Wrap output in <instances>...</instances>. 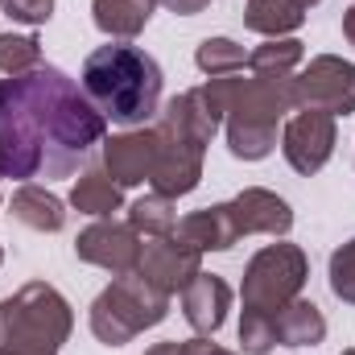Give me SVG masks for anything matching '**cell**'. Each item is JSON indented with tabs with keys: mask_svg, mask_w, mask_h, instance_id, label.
<instances>
[{
	"mask_svg": "<svg viewBox=\"0 0 355 355\" xmlns=\"http://www.w3.org/2000/svg\"><path fill=\"white\" fill-rule=\"evenodd\" d=\"M107 120L87 91L58 67L0 79V178H67L91 145H103Z\"/></svg>",
	"mask_w": 355,
	"mask_h": 355,
	"instance_id": "obj_1",
	"label": "cell"
},
{
	"mask_svg": "<svg viewBox=\"0 0 355 355\" xmlns=\"http://www.w3.org/2000/svg\"><path fill=\"white\" fill-rule=\"evenodd\" d=\"M83 91L103 120L137 128L149 124L162 107V67L153 54L128 42L99 46L83 62Z\"/></svg>",
	"mask_w": 355,
	"mask_h": 355,
	"instance_id": "obj_2",
	"label": "cell"
},
{
	"mask_svg": "<svg viewBox=\"0 0 355 355\" xmlns=\"http://www.w3.org/2000/svg\"><path fill=\"white\" fill-rule=\"evenodd\" d=\"M71 327V302L46 281H29L12 297H0V355H58Z\"/></svg>",
	"mask_w": 355,
	"mask_h": 355,
	"instance_id": "obj_3",
	"label": "cell"
},
{
	"mask_svg": "<svg viewBox=\"0 0 355 355\" xmlns=\"http://www.w3.org/2000/svg\"><path fill=\"white\" fill-rule=\"evenodd\" d=\"M285 112H293V75L289 79H265L252 75L236 83L232 107L223 116L227 128V149L240 162H261L277 145V124L285 120Z\"/></svg>",
	"mask_w": 355,
	"mask_h": 355,
	"instance_id": "obj_4",
	"label": "cell"
},
{
	"mask_svg": "<svg viewBox=\"0 0 355 355\" xmlns=\"http://www.w3.org/2000/svg\"><path fill=\"white\" fill-rule=\"evenodd\" d=\"M166 314H170V297L153 289L141 272H124L112 277V285L91 302V335L103 347H124L137 335L166 322Z\"/></svg>",
	"mask_w": 355,
	"mask_h": 355,
	"instance_id": "obj_5",
	"label": "cell"
},
{
	"mask_svg": "<svg viewBox=\"0 0 355 355\" xmlns=\"http://www.w3.org/2000/svg\"><path fill=\"white\" fill-rule=\"evenodd\" d=\"M306 277H310V261H306V252L297 244H268L244 268L240 302H244V310L272 318L293 297H302Z\"/></svg>",
	"mask_w": 355,
	"mask_h": 355,
	"instance_id": "obj_6",
	"label": "cell"
},
{
	"mask_svg": "<svg viewBox=\"0 0 355 355\" xmlns=\"http://www.w3.org/2000/svg\"><path fill=\"white\" fill-rule=\"evenodd\" d=\"M293 107L306 112H327V116H347L355 112V62L318 54L293 75Z\"/></svg>",
	"mask_w": 355,
	"mask_h": 355,
	"instance_id": "obj_7",
	"label": "cell"
},
{
	"mask_svg": "<svg viewBox=\"0 0 355 355\" xmlns=\"http://www.w3.org/2000/svg\"><path fill=\"white\" fill-rule=\"evenodd\" d=\"M335 141H339V124H335V116L297 107V116H289V120H285L281 153H285V162H289L297 174L310 178V174H318V170L331 162Z\"/></svg>",
	"mask_w": 355,
	"mask_h": 355,
	"instance_id": "obj_8",
	"label": "cell"
},
{
	"mask_svg": "<svg viewBox=\"0 0 355 355\" xmlns=\"http://www.w3.org/2000/svg\"><path fill=\"white\" fill-rule=\"evenodd\" d=\"M75 257L87 261L95 268H107L112 277H124V272H137L141 261V232L124 219H95L87 232H79L75 240Z\"/></svg>",
	"mask_w": 355,
	"mask_h": 355,
	"instance_id": "obj_9",
	"label": "cell"
},
{
	"mask_svg": "<svg viewBox=\"0 0 355 355\" xmlns=\"http://www.w3.org/2000/svg\"><path fill=\"white\" fill-rule=\"evenodd\" d=\"M137 272L162 289L166 297L182 293L198 272H202V252H194L190 244H182L178 236H157L149 244H141V261H137Z\"/></svg>",
	"mask_w": 355,
	"mask_h": 355,
	"instance_id": "obj_10",
	"label": "cell"
},
{
	"mask_svg": "<svg viewBox=\"0 0 355 355\" xmlns=\"http://www.w3.org/2000/svg\"><path fill=\"white\" fill-rule=\"evenodd\" d=\"M153 162H157V128H128V132L103 137V174L120 190L149 182Z\"/></svg>",
	"mask_w": 355,
	"mask_h": 355,
	"instance_id": "obj_11",
	"label": "cell"
},
{
	"mask_svg": "<svg viewBox=\"0 0 355 355\" xmlns=\"http://www.w3.org/2000/svg\"><path fill=\"white\" fill-rule=\"evenodd\" d=\"M202 153L207 149H194V145L170 137L166 128H157V162H153V174H149L153 194H166V198L190 194L202 178Z\"/></svg>",
	"mask_w": 355,
	"mask_h": 355,
	"instance_id": "obj_12",
	"label": "cell"
},
{
	"mask_svg": "<svg viewBox=\"0 0 355 355\" xmlns=\"http://www.w3.org/2000/svg\"><path fill=\"white\" fill-rule=\"evenodd\" d=\"M227 215H232V227L236 236H285L293 227V211L281 194H272L265 186H248L240 190L232 202H227Z\"/></svg>",
	"mask_w": 355,
	"mask_h": 355,
	"instance_id": "obj_13",
	"label": "cell"
},
{
	"mask_svg": "<svg viewBox=\"0 0 355 355\" xmlns=\"http://www.w3.org/2000/svg\"><path fill=\"white\" fill-rule=\"evenodd\" d=\"M232 285L223 281V277H215V272H198L186 289H182V314H186V322L198 331V335H215L219 327H223V318H227V310H232Z\"/></svg>",
	"mask_w": 355,
	"mask_h": 355,
	"instance_id": "obj_14",
	"label": "cell"
},
{
	"mask_svg": "<svg viewBox=\"0 0 355 355\" xmlns=\"http://www.w3.org/2000/svg\"><path fill=\"white\" fill-rule=\"evenodd\" d=\"M157 128H166L170 137L186 141V145H194V149H207V145H211V137L219 132V120L207 112L202 95H198V87H194V91H182V95H174V99L162 107Z\"/></svg>",
	"mask_w": 355,
	"mask_h": 355,
	"instance_id": "obj_15",
	"label": "cell"
},
{
	"mask_svg": "<svg viewBox=\"0 0 355 355\" xmlns=\"http://www.w3.org/2000/svg\"><path fill=\"white\" fill-rule=\"evenodd\" d=\"M174 236L182 240V244H190L194 252H227V248L240 240V236H236V227H232L227 202L182 215V219H178V227H174Z\"/></svg>",
	"mask_w": 355,
	"mask_h": 355,
	"instance_id": "obj_16",
	"label": "cell"
},
{
	"mask_svg": "<svg viewBox=\"0 0 355 355\" xmlns=\"http://www.w3.org/2000/svg\"><path fill=\"white\" fill-rule=\"evenodd\" d=\"M272 331H277V347H314L327 339V318L314 302L293 297L285 310L272 314Z\"/></svg>",
	"mask_w": 355,
	"mask_h": 355,
	"instance_id": "obj_17",
	"label": "cell"
},
{
	"mask_svg": "<svg viewBox=\"0 0 355 355\" xmlns=\"http://www.w3.org/2000/svg\"><path fill=\"white\" fill-rule=\"evenodd\" d=\"M8 211H12L17 223H25V227H33V232H62V227H67V207H62V198L50 194L46 186H33V182H25V186L12 194Z\"/></svg>",
	"mask_w": 355,
	"mask_h": 355,
	"instance_id": "obj_18",
	"label": "cell"
},
{
	"mask_svg": "<svg viewBox=\"0 0 355 355\" xmlns=\"http://www.w3.org/2000/svg\"><path fill=\"white\" fill-rule=\"evenodd\" d=\"M157 4H162V0H95V4H91V17H95V25H99L107 37L128 42V37H137V33L149 25V17H153Z\"/></svg>",
	"mask_w": 355,
	"mask_h": 355,
	"instance_id": "obj_19",
	"label": "cell"
},
{
	"mask_svg": "<svg viewBox=\"0 0 355 355\" xmlns=\"http://www.w3.org/2000/svg\"><path fill=\"white\" fill-rule=\"evenodd\" d=\"M124 202V190L103 174V170H87L71 186V207L79 215H95V219H112V211H120Z\"/></svg>",
	"mask_w": 355,
	"mask_h": 355,
	"instance_id": "obj_20",
	"label": "cell"
},
{
	"mask_svg": "<svg viewBox=\"0 0 355 355\" xmlns=\"http://www.w3.org/2000/svg\"><path fill=\"white\" fill-rule=\"evenodd\" d=\"M302 21L306 12L293 0H248L244 4V25L261 37H289Z\"/></svg>",
	"mask_w": 355,
	"mask_h": 355,
	"instance_id": "obj_21",
	"label": "cell"
},
{
	"mask_svg": "<svg viewBox=\"0 0 355 355\" xmlns=\"http://www.w3.org/2000/svg\"><path fill=\"white\" fill-rule=\"evenodd\" d=\"M302 58H306V46L297 37H265V46H257L248 54V71L265 75V79H289V75H297Z\"/></svg>",
	"mask_w": 355,
	"mask_h": 355,
	"instance_id": "obj_22",
	"label": "cell"
},
{
	"mask_svg": "<svg viewBox=\"0 0 355 355\" xmlns=\"http://www.w3.org/2000/svg\"><path fill=\"white\" fill-rule=\"evenodd\" d=\"M128 223L145 236V240H157V236H174L178 227V211H174V198L166 194H145L128 207Z\"/></svg>",
	"mask_w": 355,
	"mask_h": 355,
	"instance_id": "obj_23",
	"label": "cell"
},
{
	"mask_svg": "<svg viewBox=\"0 0 355 355\" xmlns=\"http://www.w3.org/2000/svg\"><path fill=\"white\" fill-rule=\"evenodd\" d=\"M194 62H198V71H202L207 79H215V75H240V71L248 67V54H244V46L232 42V37H207V42L194 50Z\"/></svg>",
	"mask_w": 355,
	"mask_h": 355,
	"instance_id": "obj_24",
	"label": "cell"
},
{
	"mask_svg": "<svg viewBox=\"0 0 355 355\" xmlns=\"http://www.w3.org/2000/svg\"><path fill=\"white\" fill-rule=\"evenodd\" d=\"M42 67V42L33 33H0V71L12 75H29Z\"/></svg>",
	"mask_w": 355,
	"mask_h": 355,
	"instance_id": "obj_25",
	"label": "cell"
},
{
	"mask_svg": "<svg viewBox=\"0 0 355 355\" xmlns=\"http://www.w3.org/2000/svg\"><path fill=\"white\" fill-rule=\"evenodd\" d=\"M240 347L244 355H268L277 347V331L268 314H252V310L240 314Z\"/></svg>",
	"mask_w": 355,
	"mask_h": 355,
	"instance_id": "obj_26",
	"label": "cell"
},
{
	"mask_svg": "<svg viewBox=\"0 0 355 355\" xmlns=\"http://www.w3.org/2000/svg\"><path fill=\"white\" fill-rule=\"evenodd\" d=\"M331 293L339 297V302H347L355 306V236L343 244V248H335V257H331Z\"/></svg>",
	"mask_w": 355,
	"mask_h": 355,
	"instance_id": "obj_27",
	"label": "cell"
},
{
	"mask_svg": "<svg viewBox=\"0 0 355 355\" xmlns=\"http://www.w3.org/2000/svg\"><path fill=\"white\" fill-rule=\"evenodd\" d=\"M0 8L21 25H46L54 17V0H0Z\"/></svg>",
	"mask_w": 355,
	"mask_h": 355,
	"instance_id": "obj_28",
	"label": "cell"
},
{
	"mask_svg": "<svg viewBox=\"0 0 355 355\" xmlns=\"http://www.w3.org/2000/svg\"><path fill=\"white\" fill-rule=\"evenodd\" d=\"M207 343H211L207 335H194V339H182V343L170 339V343H153L145 355H202L207 352Z\"/></svg>",
	"mask_w": 355,
	"mask_h": 355,
	"instance_id": "obj_29",
	"label": "cell"
},
{
	"mask_svg": "<svg viewBox=\"0 0 355 355\" xmlns=\"http://www.w3.org/2000/svg\"><path fill=\"white\" fill-rule=\"evenodd\" d=\"M162 4H166L170 12H178V17H198L211 0H162Z\"/></svg>",
	"mask_w": 355,
	"mask_h": 355,
	"instance_id": "obj_30",
	"label": "cell"
},
{
	"mask_svg": "<svg viewBox=\"0 0 355 355\" xmlns=\"http://www.w3.org/2000/svg\"><path fill=\"white\" fill-rule=\"evenodd\" d=\"M343 37H347V42L355 46V4L347 8V12H343Z\"/></svg>",
	"mask_w": 355,
	"mask_h": 355,
	"instance_id": "obj_31",
	"label": "cell"
},
{
	"mask_svg": "<svg viewBox=\"0 0 355 355\" xmlns=\"http://www.w3.org/2000/svg\"><path fill=\"white\" fill-rule=\"evenodd\" d=\"M293 4H297V8H302V12H306V8H314V4H318V0H293Z\"/></svg>",
	"mask_w": 355,
	"mask_h": 355,
	"instance_id": "obj_32",
	"label": "cell"
},
{
	"mask_svg": "<svg viewBox=\"0 0 355 355\" xmlns=\"http://www.w3.org/2000/svg\"><path fill=\"white\" fill-rule=\"evenodd\" d=\"M207 355H236V352H223V347H215V343H211V347H207Z\"/></svg>",
	"mask_w": 355,
	"mask_h": 355,
	"instance_id": "obj_33",
	"label": "cell"
},
{
	"mask_svg": "<svg viewBox=\"0 0 355 355\" xmlns=\"http://www.w3.org/2000/svg\"><path fill=\"white\" fill-rule=\"evenodd\" d=\"M343 355H355V347H347V352H343Z\"/></svg>",
	"mask_w": 355,
	"mask_h": 355,
	"instance_id": "obj_34",
	"label": "cell"
}]
</instances>
